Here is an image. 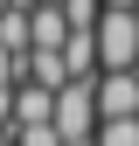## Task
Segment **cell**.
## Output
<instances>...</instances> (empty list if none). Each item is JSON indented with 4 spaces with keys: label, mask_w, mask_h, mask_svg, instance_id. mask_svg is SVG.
<instances>
[{
    "label": "cell",
    "mask_w": 139,
    "mask_h": 146,
    "mask_svg": "<svg viewBox=\"0 0 139 146\" xmlns=\"http://www.w3.org/2000/svg\"><path fill=\"white\" fill-rule=\"evenodd\" d=\"M104 7H118V14H139V0H104Z\"/></svg>",
    "instance_id": "4fadbf2b"
},
{
    "label": "cell",
    "mask_w": 139,
    "mask_h": 146,
    "mask_svg": "<svg viewBox=\"0 0 139 146\" xmlns=\"http://www.w3.org/2000/svg\"><path fill=\"white\" fill-rule=\"evenodd\" d=\"M63 146H97V139H63Z\"/></svg>",
    "instance_id": "9a60e30c"
},
{
    "label": "cell",
    "mask_w": 139,
    "mask_h": 146,
    "mask_svg": "<svg viewBox=\"0 0 139 146\" xmlns=\"http://www.w3.org/2000/svg\"><path fill=\"white\" fill-rule=\"evenodd\" d=\"M21 146H63V139H56V125H28V132H21Z\"/></svg>",
    "instance_id": "30bf717a"
},
{
    "label": "cell",
    "mask_w": 139,
    "mask_h": 146,
    "mask_svg": "<svg viewBox=\"0 0 139 146\" xmlns=\"http://www.w3.org/2000/svg\"><path fill=\"white\" fill-rule=\"evenodd\" d=\"M0 49H7V56H28V7L0 14Z\"/></svg>",
    "instance_id": "52a82bcc"
},
{
    "label": "cell",
    "mask_w": 139,
    "mask_h": 146,
    "mask_svg": "<svg viewBox=\"0 0 139 146\" xmlns=\"http://www.w3.org/2000/svg\"><path fill=\"white\" fill-rule=\"evenodd\" d=\"M63 21L70 28H97L104 21V0H63Z\"/></svg>",
    "instance_id": "9c48e42d"
},
{
    "label": "cell",
    "mask_w": 139,
    "mask_h": 146,
    "mask_svg": "<svg viewBox=\"0 0 139 146\" xmlns=\"http://www.w3.org/2000/svg\"><path fill=\"white\" fill-rule=\"evenodd\" d=\"M63 42H70L63 7H28V49H49V56H63Z\"/></svg>",
    "instance_id": "277c9868"
},
{
    "label": "cell",
    "mask_w": 139,
    "mask_h": 146,
    "mask_svg": "<svg viewBox=\"0 0 139 146\" xmlns=\"http://www.w3.org/2000/svg\"><path fill=\"white\" fill-rule=\"evenodd\" d=\"M21 7H63V0H21Z\"/></svg>",
    "instance_id": "5bb4252c"
},
{
    "label": "cell",
    "mask_w": 139,
    "mask_h": 146,
    "mask_svg": "<svg viewBox=\"0 0 139 146\" xmlns=\"http://www.w3.org/2000/svg\"><path fill=\"white\" fill-rule=\"evenodd\" d=\"M132 63H139V14L104 7V21H97V70H132Z\"/></svg>",
    "instance_id": "7a4b0ae2"
},
{
    "label": "cell",
    "mask_w": 139,
    "mask_h": 146,
    "mask_svg": "<svg viewBox=\"0 0 139 146\" xmlns=\"http://www.w3.org/2000/svg\"><path fill=\"white\" fill-rule=\"evenodd\" d=\"M49 118H56V98H49V90H35V84L14 90V125H21V132L28 125H49Z\"/></svg>",
    "instance_id": "5b68a950"
},
{
    "label": "cell",
    "mask_w": 139,
    "mask_h": 146,
    "mask_svg": "<svg viewBox=\"0 0 139 146\" xmlns=\"http://www.w3.org/2000/svg\"><path fill=\"white\" fill-rule=\"evenodd\" d=\"M49 125H56V139H97V84H63Z\"/></svg>",
    "instance_id": "6da1fadb"
},
{
    "label": "cell",
    "mask_w": 139,
    "mask_h": 146,
    "mask_svg": "<svg viewBox=\"0 0 139 146\" xmlns=\"http://www.w3.org/2000/svg\"><path fill=\"white\" fill-rule=\"evenodd\" d=\"M28 84L56 98V90L70 84V70H63V56H49V49H28Z\"/></svg>",
    "instance_id": "8992f818"
},
{
    "label": "cell",
    "mask_w": 139,
    "mask_h": 146,
    "mask_svg": "<svg viewBox=\"0 0 139 146\" xmlns=\"http://www.w3.org/2000/svg\"><path fill=\"white\" fill-rule=\"evenodd\" d=\"M0 84H14V56H7V49H0Z\"/></svg>",
    "instance_id": "7c38bea8"
},
{
    "label": "cell",
    "mask_w": 139,
    "mask_h": 146,
    "mask_svg": "<svg viewBox=\"0 0 139 146\" xmlns=\"http://www.w3.org/2000/svg\"><path fill=\"white\" fill-rule=\"evenodd\" d=\"M104 118H139V70H104L97 77V125Z\"/></svg>",
    "instance_id": "3957f363"
},
{
    "label": "cell",
    "mask_w": 139,
    "mask_h": 146,
    "mask_svg": "<svg viewBox=\"0 0 139 146\" xmlns=\"http://www.w3.org/2000/svg\"><path fill=\"white\" fill-rule=\"evenodd\" d=\"M97 146H139V118H104L97 125Z\"/></svg>",
    "instance_id": "ba28073f"
},
{
    "label": "cell",
    "mask_w": 139,
    "mask_h": 146,
    "mask_svg": "<svg viewBox=\"0 0 139 146\" xmlns=\"http://www.w3.org/2000/svg\"><path fill=\"white\" fill-rule=\"evenodd\" d=\"M14 125V84H0V132Z\"/></svg>",
    "instance_id": "8fae6325"
}]
</instances>
